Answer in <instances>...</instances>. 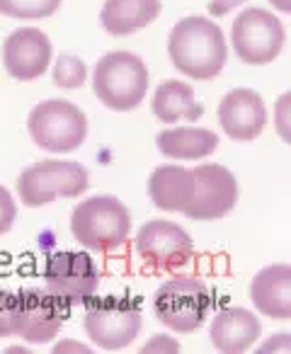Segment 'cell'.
<instances>
[{
	"instance_id": "13",
	"label": "cell",
	"mask_w": 291,
	"mask_h": 354,
	"mask_svg": "<svg viewBox=\"0 0 291 354\" xmlns=\"http://www.w3.org/2000/svg\"><path fill=\"white\" fill-rule=\"evenodd\" d=\"M3 66L10 78L30 83L44 75L54 61V44L37 27H20L3 41Z\"/></svg>"
},
{
	"instance_id": "25",
	"label": "cell",
	"mask_w": 291,
	"mask_h": 354,
	"mask_svg": "<svg viewBox=\"0 0 291 354\" xmlns=\"http://www.w3.org/2000/svg\"><path fill=\"white\" fill-rule=\"evenodd\" d=\"M289 104H291V95L284 93L274 104V124H276V133L281 136L284 143H291V127H289Z\"/></svg>"
},
{
	"instance_id": "29",
	"label": "cell",
	"mask_w": 291,
	"mask_h": 354,
	"mask_svg": "<svg viewBox=\"0 0 291 354\" xmlns=\"http://www.w3.org/2000/svg\"><path fill=\"white\" fill-rule=\"evenodd\" d=\"M54 352H56V354H64V352H83V354H85V352H90V349H88V347H83L80 342H75V339H64V342L56 344Z\"/></svg>"
},
{
	"instance_id": "9",
	"label": "cell",
	"mask_w": 291,
	"mask_h": 354,
	"mask_svg": "<svg viewBox=\"0 0 291 354\" xmlns=\"http://www.w3.org/2000/svg\"><path fill=\"white\" fill-rule=\"evenodd\" d=\"M44 281L46 291L66 306H80L97 294L100 272L85 250H59L46 260Z\"/></svg>"
},
{
	"instance_id": "7",
	"label": "cell",
	"mask_w": 291,
	"mask_h": 354,
	"mask_svg": "<svg viewBox=\"0 0 291 354\" xmlns=\"http://www.w3.org/2000/svg\"><path fill=\"white\" fill-rule=\"evenodd\" d=\"M32 141L49 153H71L88 138V117L68 100H44L27 119Z\"/></svg>"
},
{
	"instance_id": "11",
	"label": "cell",
	"mask_w": 291,
	"mask_h": 354,
	"mask_svg": "<svg viewBox=\"0 0 291 354\" xmlns=\"http://www.w3.org/2000/svg\"><path fill=\"white\" fill-rule=\"evenodd\" d=\"M136 250L146 265L175 272L194 257V241L182 226L165 218L143 223L136 233Z\"/></svg>"
},
{
	"instance_id": "14",
	"label": "cell",
	"mask_w": 291,
	"mask_h": 354,
	"mask_svg": "<svg viewBox=\"0 0 291 354\" xmlns=\"http://www.w3.org/2000/svg\"><path fill=\"white\" fill-rule=\"evenodd\" d=\"M218 124L231 141H255L267 124L265 100L250 88H236L218 104Z\"/></svg>"
},
{
	"instance_id": "23",
	"label": "cell",
	"mask_w": 291,
	"mask_h": 354,
	"mask_svg": "<svg viewBox=\"0 0 291 354\" xmlns=\"http://www.w3.org/2000/svg\"><path fill=\"white\" fill-rule=\"evenodd\" d=\"M17 335V294L0 289V337Z\"/></svg>"
},
{
	"instance_id": "5",
	"label": "cell",
	"mask_w": 291,
	"mask_h": 354,
	"mask_svg": "<svg viewBox=\"0 0 291 354\" xmlns=\"http://www.w3.org/2000/svg\"><path fill=\"white\" fill-rule=\"evenodd\" d=\"M83 325L88 337L104 352L126 349L141 333V301L133 296H93L85 308Z\"/></svg>"
},
{
	"instance_id": "12",
	"label": "cell",
	"mask_w": 291,
	"mask_h": 354,
	"mask_svg": "<svg viewBox=\"0 0 291 354\" xmlns=\"http://www.w3.org/2000/svg\"><path fill=\"white\" fill-rule=\"evenodd\" d=\"M71 306L56 299L51 291H17V335L30 344H46L59 335Z\"/></svg>"
},
{
	"instance_id": "17",
	"label": "cell",
	"mask_w": 291,
	"mask_h": 354,
	"mask_svg": "<svg viewBox=\"0 0 291 354\" xmlns=\"http://www.w3.org/2000/svg\"><path fill=\"white\" fill-rule=\"evenodd\" d=\"M160 12V0H104L100 10V25L109 37H129L153 25Z\"/></svg>"
},
{
	"instance_id": "15",
	"label": "cell",
	"mask_w": 291,
	"mask_h": 354,
	"mask_svg": "<svg viewBox=\"0 0 291 354\" xmlns=\"http://www.w3.org/2000/svg\"><path fill=\"white\" fill-rule=\"evenodd\" d=\"M262 325L252 310L231 306L216 313L209 328V337L216 352L223 354H243L260 339Z\"/></svg>"
},
{
	"instance_id": "19",
	"label": "cell",
	"mask_w": 291,
	"mask_h": 354,
	"mask_svg": "<svg viewBox=\"0 0 291 354\" xmlns=\"http://www.w3.org/2000/svg\"><path fill=\"white\" fill-rule=\"evenodd\" d=\"M194 189L192 170L180 165H160L149 177V197L160 212H182Z\"/></svg>"
},
{
	"instance_id": "2",
	"label": "cell",
	"mask_w": 291,
	"mask_h": 354,
	"mask_svg": "<svg viewBox=\"0 0 291 354\" xmlns=\"http://www.w3.org/2000/svg\"><path fill=\"white\" fill-rule=\"evenodd\" d=\"M149 66L131 51H109L93 71V90L104 107L114 112L136 109L149 93Z\"/></svg>"
},
{
	"instance_id": "26",
	"label": "cell",
	"mask_w": 291,
	"mask_h": 354,
	"mask_svg": "<svg viewBox=\"0 0 291 354\" xmlns=\"http://www.w3.org/2000/svg\"><path fill=\"white\" fill-rule=\"evenodd\" d=\"M143 354H151V352H180V344L178 339L168 337V335H158V337L149 339L146 347L141 349Z\"/></svg>"
},
{
	"instance_id": "4",
	"label": "cell",
	"mask_w": 291,
	"mask_h": 354,
	"mask_svg": "<svg viewBox=\"0 0 291 354\" xmlns=\"http://www.w3.org/2000/svg\"><path fill=\"white\" fill-rule=\"evenodd\" d=\"M88 187V167L75 160H41L25 167L17 177V194L30 209L46 207L56 199L80 197Z\"/></svg>"
},
{
	"instance_id": "24",
	"label": "cell",
	"mask_w": 291,
	"mask_h": 354,
	"mask_svg": "<svg viewBox=\"0 0 291 354\" xmlns=\"http://www.w3.org/2000/svg\"><path fill=\"white\" fill-rule=\"evenodd\" d=\"M17 218V204L12 199V194L0 185V236L10 233V228L15 226Z\"/></svg>"
},
{
	"instance_id": "8",
	"label": "cell",
	"mask_w": 291,
	"mask_h": 354,
	"mask_svg": "<svg viewBox=\"0 0 291 354\" xmlns=\"http://www.w3.org/2000/svg\"><path fill=\"white\" fill-rule=\"evenodd\" d=\"M231 44L236 56L247 66H267L281 56L286 46V30L270 10L247 8L233 20Z\"/></svg>"
},
{
	"instance_id": "10",
	"label": "cell",
	"mask_w": 291,
	"mask_h": 354,
	"mask_svg": "<svg viewBox=\"0 0 291 354\" xmlns=\"http://www.w3.org/2000/svg\"><path fill=\"white\" fill-rule=\"evenodd\" d=\"M194 189L180 214L194 221H216L233 212L238 202V180L228 167L204 162L194 167Z\"/></svg>"
},
{
	"instance_id": "3",
	"label": "cell",
	"mask_w": 291,
	"mask_h": 354,
	"mask_svg": "<svg viewBox=\"0 0 291 354\" xmlns=\"http://www.w3.org/2000/svg\"><path fill=\"white\" fill-rule=\"evenodd\" d=\"M71 233L85 250H117L131 233V214L117 197L97 194L73 209Z\"/></svg>"
},
{
	"instance_id": "21",
	"label": "cell",
	"mask_w": 291,
	"mask_h": 354,
	"mask_svg": "<svg viewBox=\"0 0 291 354\" xmlns=\"http://www.w3.org/2000/svg\"><path fill=\"white\" fill-rule=\"evenodd\" d=\"M64 0H0V15L10 20H46L61 8Z\"/></svg>"
},
{
	"instance_id": "30",
	"label": "cell",
	"mask_w": 291,
	"mask_h": 354,
	"mask_svg": "<svg viewBox=\"0 0 291 354\" xmlns=\"http://www.w3.org/2000/svg\"><path fill=\"white\" fill-rule=\"evenodd\" d=\"M272 8H276L279 12H284V15H289L291 12V0H267Z\"/></svg>"
},
{
	"instance_id": "27",
	"label": "cell",
	"mask_w": 291,
	"mask_h": 354,
	"mask_svg": "<svg viewBox=\"0 0 291 354\" xmlns=\"http://www.w3.org/2000/svg\"><path fill=\"white\" fill-rule=\"evenodd\" d=\"M243 3H247V0H209V15L212 17H223L228 15V12H233L236 8H241Z\"/></svg>"
},
{
	"instance_id": "1",
	"label": "cell",
	"mask_w": 291,
	"mask_h": 354,
	"mask_svg": "<svg viewBox=\"0 0 291 354\" xmlns=\"http://www.w3.org/2000/svg\"><path fill=\"white\" fill-rule=\"evenodd\" d=\"M168 56L182 75L192 80H212L228 61L223 30L212 17L189 15L170 30Z\"/></svg>"
},
{
	"instance_id": "6",
	"label": "cell",
	"mask_w": 291,
	"mask_h": 354,
	"mask_svg": "<svg viewBox=\"0 0 291 354\" xmlns=\"http://www.w3.org/2000/svg\"><path fill=\"white\" fill-rule=\"evenodd\" d=\"M212 291L202 279L194 277H175L158 286L153 296L156 318L173 333H197L207 320L212 308Z\"/></svg>"
},
{
	"instance_id": "16",
	"label": "cell",
	"mask_w": 291,
	"mask_h": 354,
	"mask_svg": "<svg viewBox=\"0 0 291 354\" xmlns=\"http://www.w3.org/2000/svg\"><path fill=\"white\" fill-rule=\"evenodd\" d=\"M250 301L262 315L274 320L291 318V267L270 265L250 281Z\"/></svg>"
},
{
	"instance_id": "22",
	"label": "cell",
	"mask_w": 291,
	"mask_h": 354,
	"mask_svg": "<svg viewBox=\"0 0 291 354\" xmlns=\"http://www.w3.org/2000/svg\"><path fill=\"white\" fill-rule=\"evenodd\" d=\"M51 75H54V83L64 90H75L83 88L85 80H88V66L80 56L75 54H59L54 59V68H51Z\"/></svg>"
},
{
	"instance_id": "28",
	"label": "cell",
	"mask_w": 291,
	"mask_h": 354,
	"mask_svg": "<svg viewBox=\"0 0 291 354\" xmlns=\"http://www.w3.org/2000/svg\"><path fill=\"white\" fill-rule=\"evenodd\" d=\"M289 344H291L289 335H276V337L270 339L265 347H260V352H276V349H284V352H289Z\"/></svg>"
},
{
	"instance_id": "18",
	"label": "cell",
	"mask_w": 291,
	"mask_h": 354,
	"mask_svg": "<svg viewBox=\"0 0 291 354\" xmlns=\"http://www.w3.org/2000/svg\"><path fill=\"white\" fill-rule=\"evenodd\" d=\"M151 112L158 122L163 124H175L189 119V122H197L204 114V107L194 97V90L189 83L178 78L163 80V83L156 88L153 100H151Z\"/></svg>"
},
{
	"instance_id": "20",
	"label": "cell",
	"mask_w": 291,
	"mask_h": 354,
	"mask_svg": "<svg viewBox=\"0 0 291 354\" xmlns=\"http://www.w3.org/2000/svg\"><path fill=\"white\" fill-rule=\"evenodd\" d=\"M156 146L165 158H173V160H199L216 151L218 136L209 129L197 127L165 129L156 136Z\"/></svg>"
}]
</instances>
